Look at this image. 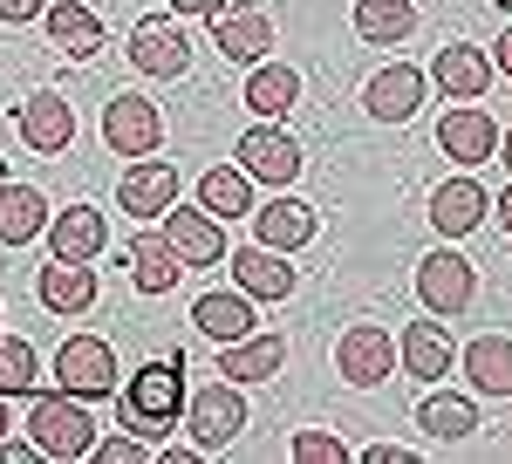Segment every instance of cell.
<instances>
[{"label":"cell","instance_id":"cell-1","mask_svg":"<svg viewBox=\"0 0 512 464\" xmlns=\"http://www.w3.org/2000/svg\"><path fill=\"white\" fill-rule=\"evenodd\" d=\"M185 417V369L178 362H144L130 383H123V430L137 444L164 451V430Z\"/></svg>","mask_w":512,"mask_h":464},{"label":"cell","instance_id":"cell-2","mask_svg":"<svg viewBox=\"0 0 512 464\" xmlns=\"http://www.w3.org/2000/svg\"><path fill=\"white\" fill-rule=\"evenodd\" d=\"M28 430H35V451H41V458H55V464L89 458V444H96V424H89L82 396H69V389H55V396H35V410H28Z\"/></svg>","mask_w":512,"mask_h":464},{"label":"cell","instance_id":"cell-3","mask_svg":"<svg viewBox=\"0 0 512 464\" xmlns=\"http://www.w3.org/2000/svg\"><path fill=\"white\" fill-rule=\"evenodd\" d=\"M185 430H192V444L205 451V458L226 451L239 430H246V396H239V383L192 389V396H185Z\"/></svg>","mask_w":512,"mask_h":464},{"label":"cell","instance_id":"cell-4","mask_svg":"<svg viewBox=\"0 0 512 464\" xmlns=\"http://www.w3.org/2000/svg\"><path fill=\"white\" fill-rule=\"evenodd\" d=\"M55 389H69V396H110L117 389V348L103 342V335H69V342L55 348Z\"/></svg>","mask_w":512,"mask_h":464},{"label":"cell","instance_id":"cell-5","mask_svg":"<svg viewBox=\"0 0 512 464\" xmlns=\"http://www.w3.org/2000/svg\"><path fill=\"white\" fill-rule=\"evenodd\" d=\"M103 144L117 157H151L164 144V116H158V103L151 96H110L103 103Z\"/></svg>","mask_w":512,"mask_h":464},{"label":"cell","instance_id":"cell-6","mask_svg":"<svg viewBox=\"0 0 512 464\" xmlns=\"http://www.w3.org/2000/svg\"><path fill=\"white\" fill-rule=\"evenodd\" d=\"M478 294V273L472 260H458V253H424L417 260V301L444 321V314H465Z\"/></svg>","mask_w":512,"mask_h":464},{"label":"cell","instance_id":"cell-7","mask_svg":"<svg viewBox=\"0 0 512 464\" xmlns=\"http://www.w3.org/2000/svg\"><path fill=\"white\" fill-rule=\"evenodd\" d=\"M335 369H342V383H355V389L390 383L396 376V342L376 328V321H355L349 335L335 342Z\"/></svg>","mask_w":512,"mask_h":464},{"label":"cell","instance_id":"cell-8","mask_svg":"<svg viewBox=\"0 0 512 464\" xmlns=\"http://www.w3.org/2000/svg\"><path fill=\"white\" fill-rule=\"evenodd\" d=\"M239 171L260 178V185H294L301 178V144L280 130V123H253L239 137Z\"/></svg>","mask_w":512,"mask_h":464},{"label":"cell","instance_id":"cell-9","mask_svg":"<svg viewBox=\"0 0 512 464\" xmlns=\"http://www.w3.org/2000/svg\"><path fill=\"white\" fill-rule=\"evenodd\" d=\"M233 260V280L246 301H287L294 294V267H287V253H274V246H239V253H226Z\"/></svg>","mask_w":512,"mask_h":464},{"label":"cell","instance_id":"cell-10","mask_svg":"<svg viewBox=\"0 0 512 464\" xmlns=\"http://www.w3.org/2000/svg\"><path fill=\"white\" fill-rule=\"evenodd\" d=\"M212 35H219V55L226 62H267L274 55V14L260 7H233V14H212Z\"/></svg>","mask_w":512,"mask_h":464},{"label":"cell","instance_id":"cell-11","mask_svg":"<svg viewBox=\"0 0 512 464\" xmlns=\"http://www.w3.org/2000/svg\"><path fill=\"white\" fill-rule=\"evenodd\" d=\"M362 103L376 123H410L417 103H424V69H410V62H390V69H376L369 89H362Z\"/></svg>","mask_w":512,"mask_h":464},{"label":"cell","instance_id":"cell-12","mask_svg":"<svg viewBox=\"0 0 512 464\" xmlns=\"http://www.w3.org/2000/svg\"><path fill=\"white\" fill-rule=\"evenodd\" d=\"M130 62H137L144 76H185L192 48H185V35H178L164 14H144V21L130 28Z\"/></svg>","mask_w":512,"mask_h":464},{"label":"cell","instance_id":"cell-13","mask_svg":"<svg viewBox=\"0 0 512 464\" xmlns=\"http://www.w3.org/2000/svg\"><path fill=\"white\" fill-rule=\"evenodd\" d=\"M48 246H55V260H96L110 246V219L96 205H62V212H48Z\"/></svg>","mask_w":512,"mask_h":464},{"label":"cell","instance_id":"cell-14","mask_svg":"<svg viewBox=\"0 0 512 464\" xmlns=\"http://www.w3.org/2000/svg\"><path fill=\"white\" fill-rule=\"evenodd\" d=\"M164 239L178 246L185 267H219V260H226V226H219L205 205H198V212H178V205H171V212H164Z\"/></svg>","mask_w":512,"mask_h":464},{"label":"cell","instance_id":"cell-15","mask_svg":"<svg viewBox=\"0 0 512 464\" xmlns=\"http://www.w3.org/2000/svg\"><path fill=\"white\" fill-rule=\"evenodd\" d=\"M117 205L123 212H137V219H158L178 205V171L164 164V157H144V164H130L117 185Z\"/></svg>","mask_w":512,"mask_h":464},{"label":"cell","instance_id":"cell-16","mask_svg":"<svg viewBox=\"0 0 512 464\" xmlns=\"http://www.w3.org/2000/svg\"><path fill=\"white\" fill-rule=\"evenodd\" d=\"M21 137H28V151L62 157V151H69V137H76V110H69L55 89H35V96L21 103Z\"/></svg>","mask_w":512,"mask_h":464},{"label":"cell","instance_id":"cell-17","mask_svg":"<svg viewBox=\"0 0 512 464\" xmlns=\"http://www.w3.org/2000/svg\"><path fill=\"white\" fill-rule=\"evenodd\" d=\"M437 144H444V157H458V164H485V157L499 151V123H492V110H478V103H458V110L437 123Z\"/></svg>","mask_w":512,"mask_h":464},{"label":"cell","instance_id":"cell-18","mask_svg":"<svg viewBox=\"0 0 512 464\" xmlns=\"http://www.w3.org/2000/svg\"><path fill=\"white\" fill-rule=\"evenodd\" d=\"M35 294L48 314H82L96 308V267L89 260H48V267L35 273Z\"/></svg>","mask_w":512,"mask_h":464},{"label":"cell","instance_id":"cell-19","mask_svg":"<svg viewBox=\"0 0 512 464\" xmlns=\"http://www.w3.org/2000/svg\"><path fill=\"white\" fill-rule=\"evenodd\" d=\"M41 21H48V41H55L69 62H89V55L103 48V21H96V7H82V0L41 7Z\"/></svg>","mask_w":512,"mask_h":464},{"label":"cell","instance_id":"cell-20","mask_svg":"<svg viewBox=\"0 0 512 464\" xmlns=\"http://www.w3.org/2000/svg\"><path fill=\"white\" fill-rule=\"evenodd\" d=\"M485 212H492V198L478 192V178H444L431 192V226L444 232V239H465Z\"/></svg>","mask_w":512,"mask_h":464},{"label":"cell","instance_id":"cell-21","mask_svg":"<svg viewBox=\"0 0 512 464\" xmlns=\"http://www.w3.org/2000/svg\"><path fill=\"white\" fill-rule=\"evenodd\" d=\"M253 239L274 246V253L308 246V239H315V205H301V198H274V205H260V212H253Z\"/></svg>","mask_w":512,"mask_h":464},{"label":"cell","instance_id":"cell-22","mask_svg":"<svg viewBox=\"0 0 512 464\" xmlns=\"http://www.w3.org/2000/svg\"><path fill=\"white\" fill-rule=\"evenodd\" d=\"M396 362L417 376V383H437L444 369H451V335H444V321H410L403 328V342H396Z\"/></svg>","mask_w":512,"mask_h":464},{"label":"cell","instance_id":"cell-23","mask_svg":"<svg viewBox=\"0 0 512 464\" xmlns=\"http://www.w3.org/2000/svg\"><path fill=\"white\" fill-rule=\"evenodd\" d=\"M280 362H287V342L280 335H239L219 355V376L226 383H267V376H280Z\"/></svg>","mask_w":512,"mask_h":464},{"label":"cell","instance_id":"cell-24","mask_svg":"<svg viewBox=\"0 0 512 464\" xmlns=\"http://www.w3.org/2000/svg\"><path fill=\"white\" fill-rule=\"evenodd\" d=\"M294 103H301V76H294L287 62H253V76H246V110L260 116V123H280Z\"/></svg>","mask_w":512,"mask_h":464},{"label":"cell","instance_id":"cell-25","mask_svg":"<svg viewBox=\"0 0 512 464\" xmlns=\"http://www.w3.org/2000/svg\"><path fill=\"white\" fill-rule=\"evenodd\" d=\"M178 273H185V260H178V246H171L164 232H137V239H130V280H137L144 294H171Z\"/></svg>","mask_w":512,"mask_h":464},{"label":"cell","instance_id":"cell-26","mask_svg":"<svg viewBox=\"0 0 512 464\" xmlns=\"http://www.w3.org/2000/svg\"><path fill=\"white\" fill-rule=\"evenodd\" d=\"M198 205L226 226V219H253V178L239 171V164H212L205 178H198Z\"/></svg>","mask_w":512,"mask_h":464},{"label":"cell","instance_id":"cell-27","mask_svg":"<svg viewBox=\"0 0 512 464\" xmlns=\"http://www.w3.org/2000/svg\"><path fill=\"white\" fill-rule=\"evenodd\" d=\"M48 232V198L35 185H0V246H28Z\"/></svg>","mask_w":512,"mask_h":464},{"label":"cell","instance_id":"cell-28","mask_svg":"<svg viewBox=\"0 0 512 464\" xmlns=\"http://www.w3.org/2000/svg\"><path fill=\"white\" fill-rule=\"evenodd\" d=\"M437 89L458 96V103H478L492 89V62L485 48H437Z\"/></svg>","mask_w":512,"mask_h":464},{"label":"cell","instance_id":"cell-29","mask_svg":"<svg viewBox=\"0 0 512 464\" xmlns=\"http://www.w3.org/2000/svg\"><path fill=\"white\" fill-rule=\"evenodd\" d=\"M465 376L478 396H512V342L506 335H478L465 348Z\"/></svg>","mask_w":512,"mask_h":464},{"label":"cell","instance_id":"cell-30","mask_svg":"<svg viewBox=\"0 0 512 464\" xmlns=\"http://www.w3.org/2000/svg\"><path fill=\"white\" fill-rule=\"evenodd\" d=\"M417 430H424V437H444V444H458V437H472V430H478V403H472V396H451V389H431L424 410H417Z\"/></svg>","mask_w":512,"mask_h":464},{"label":"cell","instance_id":"cell-31","mask_svg":"<svg viewBox=\"0 0 512 464\" xmlns=\"http://www.w3.org/2000/svg\"><path fill=\"white\" fill-rule=\"evenodd\" d=\"M192 321H198V335H212V342L226 348L239 335H253V301L246 294H205L192 308Z\"/></svg>","mask_w":512,"mask_h":464},{"label":"cell","instance_id":"cell-32","mask_svg":"<svg viewBox=\"0 0 512 464\" xmlns=\"http://www.w3.org/2000/svg\"><path fill=\"white\" fill-rule=\"evenodd\" d=\"M410 28H417L410 0H355V35L362 41H403Z\"/></svg>","mask_w":512,"mask_h":464},{"label":"cell","instance_id":"cell-33","mask_svg":"<svg viewBox=\"0 0 512 464\" xmlns=\"http://www.w3.org/2000/svg\"><path fill=\"white\" fill-rule=\"evenodd\" d=\"M35 376H41L35 348L21 342V335H0V396H21V389H35Z\"/></svg>","mask_w":512,"mask_h":464},{"label":"cell","instance_id":"cell-34","mask_svg":"<svg viewBox=\"0 0 512 464\" xmlns=\"http://www.w3.org/2000/svg\"><path fill=\"white\" fill-rule=\"evenodd\" d=\"M294 458H301V464H342V458H349V444H342L335 430H301V437H294Z\"/></svg>","mask_w":512,"mask_h":464},{"label":"cell","instance_id":"cell-35","mask_svg":"<svg viewBox=\"0 0 512 464\" xmlns=\"http://www.w3.org/2000/svg\"><path fill=\"white\" fill-rule=\"evenodd\" d=\"M89 458L96 464H137V458H158V451L137 444V437H110V444H89Z\"/></svg>","mask_w":512,"mask_h":464},{"label":"cell","instance_id":"cell-36","mask_svg":"<svg viewBox=\"0 0 512 464\" xmlns=\"http://www.w3.org/2000/svg\"><path fill=\"white\" fill-rule=\"evenodd\" d=\"M48 0H0V21H41Z\"/></svg>","mask_w":512,"mask_h":464},{"label":"cell","instance_id":"cell-37","mask_svg":"<svg viewBox=\"0 0 512 464\" xmlns=\"http://www.w3.org/2000/svg\"><path fill=\"white\" fill-rule=\"evenodd\" d=\"M362 464H410V451H403V444H369Z\"/></svg>","mask_w":512,"mask_h":464},{"label":"cell","instance_id":"cell-38","mask_svg":"<svg viewBox=\"0 0 512 464\" xmlns=\"http://www.w3.org/2000/svg\"><path fill=\"white\" fill-rule=\"evenodd\" d=\"M171 7H178V14H205V21L219 14V0H171Z\"/></svg>","mask_w":512,"mask_h":464},{"label":"cell","instance_id":"cell-39","mask_svg":"<svg viewBox=\"0 0 512 464\" xmlns=\"http://www.w3.org/2000/svg\"><path fill=\"white\" fill-rule=\"evenodd\" d=\"M499 69H506V76H512V28H506V35H499Z\"/></svg>","mask_w":512,"mask_h":464},{"label":"cell","instance_id":"cell-40","mask_svg":"<svg viewBox=\"0 0 512 464\" xmlns=\"http://www.w3.org/2000/svg\"><path fill=\"white\" fill-rule=\"evenodd\" d=\"M499 164L512 171V130H499Z\"/></svg>","mask_w":512,"mask_h":464},{"label":"cell","instance_id":"cell-41","mask_svg":"<svg viewBox=\"0 0 512 464\" xmlns=\"http://www.w3.org/2000/svg\"><path fill=\"white\" fill-rule=\"evenodd\" d=\"M499 219H506V232H512V192H506V198H499Z\"/></svg>","mask_w":512,"mask_h":464},{"label":"cell","instance_id":"cell-42","mask_svg":"<svg viewBox=\"0 0 512 464\" xmlns=\"http://www.w3.org/2000/svg\"><path fill=\"white\" fill-rule=\"evenodd\" d=\"M7 430H14V417H7V396H0V437H7Z\"/></svg>","mask_w":512,"mask_h":464},{"label":"cell","instance_id":"cell-43","mask_svg":"<svg viewBox=\"0 0 512 464\" xmlns=\"http://www.w3.org/2000/svg\"><path fill=\"white\" fill-rule=\"evenodd\" d=\"M0 185H7V157H0Z\"/></svg>","mask_w":512,"mask_h":464}]
</instances>
